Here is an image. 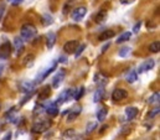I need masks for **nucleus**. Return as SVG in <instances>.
I'll list each match as a JSON object with an SVG mask.
<instances>
[{
  "label": "nucleus",
  "mask_w": 160,
  "mask_h": 140,
  "mask_svg": "<svg viewBox=\"0 0 160 140\" xmlns=\"http://www.w3.org/2000/svg\"><path fill=\"white\" fill-rule=\"evenodd\" d=\"M36 34H38V30H36V28L32 24H25L20 29V35H21V38L24 41L32 40L36 36Z\"/></svg>",
  "instance_id": "nucleus-1"
},
{
  "label": "nucleus",
  "mask_w": 160,
  "mask_h": 140,
  "mask_svg": "<svg viewBox=\"0 0 160 140\" xmlns=\"http://www.w3.org/2000/svg\"><path fill=\"white\" fill-rule=\"evenodd\" d=\"M51 127V120L48 119H43V120H39L35 122L32 125V132L34 133H43L45 130H47Z\"/></svg>",
  "instance_id": "nucleus-2"
},
{
  "label": "nucleus",
  "mask_w": 160,
  "mask_h": 140,
  "mask_svg": "<svg viewBox=\"0 0 160 140\" xmlns=\"http://www.w3.org/2000/svg\"><path fill=\"white\" fill-rule=\"evenodd\" d=\"M72 96H73V88L65 89V91L58 96V98H57L56 103H57V105L63 104V103H66V102L71 101V99H72Z\"/></svg>",
  "instance_id": "nucleus-3"
},
{
  "label": "nucleus",
  "mask_w": 160,
  "mask_h": 140,
  "mask_svg": "<svg viewBox=\"0 0 160 140\" xmlns=\"http://www.w3.org/2000/svg\"><path fill=\"white\" fill-rule=\"evenodd\" d=\"M65 77H66V72L63 70H58V72H57V73L53 76V78H52V87H53V88H58V87L61 86V83L63 82Z\"/></svg>",
  "instance_id": "nucleus-4"
},
{
  "label": "nucleus",
  "mask_w": 160,
  "mask_h": 140,
  "mask_svg": "<svg viewBox=\"0 0 160 140\" xmlns=\"http://www.w3.org/2000/svg\"><path fill=\"white\" fill-rule=\"evenodd\" d=\"M10 53H11V45H10L8 41H5V42L0 46V58H1V60L9 58Z\"/></svg>",
  "instance_id": "nucleus-5"
},
{
  "label": "nucleus",
  "mask_w": 160,
  "mask_h": 140,
  "mask_svg": "<svg viewBox=\"0 0 160 140\" xmlns=\"http://www.w3.org/2000/svg\"><path fill=\"white\" fill-rule=\"evenodd\" d=\"M86 12H87V9L84 6H80V8H76L72 12V19L75 21H81L84 16H86Z\"/></svg>",
  "instance_id": "nucleus-6"
},
{
  "label": "nucleus",
  "mask_w": 160,
  "mask_h": 140,
  "mask_svg": "<svg viewBox=\"0 0 160 140\" xmlns=\"http://www.w3.org/2000/svg\"><path fill=\"white\" fill-rule=\"evenodd\" d=\"M78 45H80V43H78V41H77V40L68 41V42H66V43H65V46H63V51H65L66 53L71 55V53H73V52L76 51V48H77V46H78Z\"/></svg>",
  "instance_id": "nucleus-7"
},
{
  "label": "nucleus",
  "mask_w": 160,
  "mask_h": 140,
  "mask_svg": "<svg viewBox=\"0 0 160 140\" xmlns=\"http://www.w3.org/2000/svg\"><path fill=\"white\" fill-rule=\"evenodd\" d=\"M35 87H36V83L35 81L31 82V81H25L21 83V92L24 93H31V92H35Z\"/></svg>",
  "instance_id": "nucleus-8"
},
{
  "label": "nucleus",
  "mask_w": 160,
  "mask_h": 140,
  "mask_svg": "<svg viewBox=\"0 0 160 140\" xmlns=\"http://www.w3.org/2000/svg\"><path fill=\"white\" fill-rule=\"evenodd\" d=\"M154 66H155L154 60H153V58H148L144 63H142V65H140V67H139V70H138V73H143V72H147V71L153 70V68H154Z\"/></svg>",
  "instance_id": "nucleus-9"
},
{
  "label": "nucleus",
  "mask_w": 160,
  "mask_h": 140,
  "mask_svg": "<svg viewBox=\"0 0 160 140\" xmlns=\"http://www.w3.org/2000/svg\"><path fill=\"white\" fill-rule=\"evenodd\" d=\"M125 97H127V92H125L124 89H122V88H117V89H114V91H113V93H112V99H113L114 102L123 101Z\"/></svg>",
  "instance_id": "nucleus-10"
},
{
  "label": "nucleus",
  "mask_w": 160,
  "mask_h": 140,
  "mask_svg": "<svg viewBox=\"0 0 160 140\" xmlns=\"http://www.w3.org/2000/svg\"><path fill=\"white\" fill-rule=\"evenodd\" d=\"M14 47H15V52L18 56H20L24 51V40L21 37H16L14 40Z\"/></svg>",
  "instance_id": "nucleus-11"
},
{
  "label": "nucleus",
  "mask_w": 160,
  "mask_h": 140,
  "mask_svg": "<svg viewBox=\"0 0 160 140\" xmlns=\"http://www.w3.org/2000/svg\"><path fill=\"white\" fill-rule=\"evenodd\" d=\"M50 94H51V87L50 86H45L40 91V93L38 94V99L39 101H45V99H47L50 97Z\"/></svg>",
  "instance_id": "nucleus-12"
},
{
  "label": "nucleus",
  "mask_w": 160,
  "mask_h": 140,
  "mask_svg": "<svg viewBox=\"0 0 160 140\" xmlns=\"http://www.w3.org/2000/svg\"><path fill=\"white\" fill-rule=\"evenodd\" d=\"M45 112H46L48 115H51V117H56V115L58 114V105H57L56 102H55V103H51V104L47 105V107L45 108Z\"/></svg>",
  "instance_id": "nucleus-13"
},
{
  "label": "nucleus",
  "mask_w": 160,
  "mask_h": 140,
  "mask_svg": "<svg viewBox=\"0 0 160 140\" xmlns=\"http://www.w3.org/2000/svg\"><path fill=\"white\" fill-rule=\"evenodd\" d=\"M137 115H138V109L135 107H127L125 108V117L128 120L134 119Z\"/></svg>",
  "instance_id": "nucleus-14"
},
{
  "label": "nucleus",
  "mask_w": 160,
  "mask_h": 140,
  "mask_svg": "<svg viewBox=\"0 0 160 140\" xmlns=\"http://www.w3.org/2000/svg\"><path fill=\"white\" fill-rule=\"evenodd\" d=\"M56 43V34L55 32H48L46 36V46L48 50H51Z\"/></svg>",
  "instance_id": "nucleus-15"
},
{
  "label": "nucleus",
  "mask_w": 160,
  "mask_h": 140,
  "mask_svg": "<svg viewBox=\"0 0 160 140\" xmlns=\"http://www.w3.org/2000/svg\"><path fill=\"white\" fill-rule=\"evenodd\" d=\"M81 110H82V108H81V107H76V108H73L71 112H68V115H67L66 120H67V122H73V120L78 117V114L81 113Z\"/></svg>",
  "instance_id": "nucleus-16"
},
{
  "label": "nucleus",
  "mask_w": 160,
  "mask_h": 140,
  "mask_svg": "<svg viewBox=\"0 0 160 140\" xmlns=\"http://www.w3.org/2000/svg\"><path fill=\"white\" fill-rule=\"evenodd\" d=\"M114 35H116V32L113 30H104L101 35L98 36V40L99 41H106V40H109V38L114 37Z\"/></svg>",
  "instance_id": "nucleus-17"
},
{
  "label": "nucleus",
  "mask_w": 160,
  "mask_h": 140,
  "mask_svg": "<svg viewBox=\"0 0 160 140\" xmlns=\"http://www.w3.org/2000/svg\"><path fill=\"white\" fill-rule=\"evenodd\" d=\"M107 113H108V109L106 107L98 109L97 110V119H98V122H103L106 119V117H107Z\"/></svg>",
  "instance_id": "nucleus-18"
},
{
  "label": "nucleus",
  "mask_w": 160,
  "mask_h": 140,
  "mask_svg": "<svg viewBox=\"0 0 160 140\" xmlns=\"http://www.w3.org/2000/svg\"><path fill=\"white\" fill-rule=\"evenodd\" d=\"M83 94H84V87H80V88H77V89H73L72 99H75V101H80Z\"/></svg>",
  "instance_id": "nucleus-19"
},
{
  "label": "nucleus",
  "mask_w": 160,
  "mask_h": 140,
  "mask_svg": "<svg viewBox=\"0 0 160 140\" xmlns=\"http://www.w3.org/2000/svg\"><path fill=\"white\" fill-rule=\"evenodd\" d=\"M34 62H35V56H34L32 53H30V55H28V56L25 57V60H24V66H25V67H32V66H34Z\"/></svg>",
  "instance_id": "nucleus-20"
},
{
  "label": "nucleus",
  "mask_w": 160,
  "mask_h": 140,
  "mask_svg": "<svg viewBox=\"0 0 160 140\" xmlns=\"http://www.w3.org/2000/svg\"><path fill=\"white\" fill-rule=\"evenodd\" d=\"M103 94H104V89H103V87H101L99 89H97L96 92H94V94H93V101L97 103V102H101L102 101V98H103Z\"/></svg>",
  "instance_id": "nucleus-21"
},
{
  "label": "nucleus",
  "mask_w": 160,
  "mask_h": 140,
  "mask_svg": "<svg viewBox=\"0 0 160 140\" xmlns=\"http://www.w3.org/2000/svg\"><path fill=\"white\" fill-rule=\"evenodd\" d=\"M138 79V73H137V71H130V73L129 74H127V77H125V81L128 82V83H134L135 81Z\"/></svg>",
  "instance_id": "nucleus-22"
},
{
  "label": "nucleus",
  "mask_w": 160,
  "mask_h": 140,
  "mask_svg": "<svg viewBox=\"0 0 160 140\" xmlns=\"http://www.w3.org/2000/svg\"><path fill=\"white\" fill-rule=\"evenodd\" d=\"M53 24V18L50 15V14H45L42 16V25L43 26H50Z\"/></svg>",
  "instance_id": "nucleus-23"
},
{
  "label": "nucleus",
  "mask_w": 160,
  "mask_h": 140,
  "mask_svg": "<svg viewBox=\"0 0 160 140\" xmlns=\"http://www.w3.org/2000/svg\"><path fill=\"white\" fill-rule=\"evenodd\" d=\"M130 36H132L130 32H123L120 36H118V38L116 40V42H117V43H123V42L128 41V40L130 38Z\"/></svg>",
  "instance_id": "nucleus-24"
},
{
  "label": "nucleus",
  "mask_w": 160,
  "mask_h": 140,
  "mask_svg": "<svg viewBox=\"0 0 160 140\" xmlns=\"http://www.w3.org/2000/svg\"><path fill=\"white\" fill-rule=\"evenodd\" d=\"M106 18H107V11L106 10H101L96 15V22H102V21L106 20Z\"/></svg>",
  "instance_id": "nucleus-25"
},
{
  "label": "nucleus",
  "mask_w": 160,
  "mask_h": 140,
  "mask_svg": "<svg viewBox=\"0 0 160 140\" xmlns=\"http://www.w3.org/2000/svg\"><path fill=\"white\" fill-rule=\"evenodd\" d=\"M159 98H160V93H159V92H155V93H153V96H150V97H149L148 103H149V104L159 103Z\"/></svg>",
  "instance_id": "nucleus-26"
},
{
  "label": "nucleus",
  "mask_w": 160,
  "mask_h": 140,
  "mask_svg": "<svg viewBox=\"0 0 160 140\" xmlns=\"http://www.w3.org/2000/svg\"><path fill=\"white\" fill-rule=\"evenodd\" d=\"M149 50H150L152 52H154V53L159 52V50H160V42H159V41H155V42H153V43L149 46Z\"/></svg>",
  "instance_id": "nucleus-27"
},
{
  "label": "nucleus",
  "mask_w": 160,
  "mask_h": 140,
  "mask_svg": "<svg viewBox=\"0 0 160 140\" xmlns=\"http://www.w3.org/2000/svg\"><path fill=\"white\" fill-rule=\"evenodd\" d=\"M84 48H86V45H84V43H82V45H78V46H77L76 51L73 52V53H75V57H76V58H78V57H80L81 53H82V52L84 51Z\"/></svg>",
  "instance_id": "nucleus-28"
},
{
  "label": "nucleus",
  "mask_w": 160,
  "mask_h": 140,
  "mask_svg": "<svg viewBox=\"0 0 160 140\" xmlns=\"http://www.w3.org/2000/svg\"><path fill=\"white\" fill-rule=\"evenodd\" d=\"M130 53V48L129 47H123V48H120L119 50V57H127L128 55Z\"/></svg>",
  "instance_id": "nucleus-29"
},
{
  "label": "nucleus",
  "mask_w": 160,
  "mask_h": 140,
  "mask_svg": "<svg viewBox=\"0 0 160 140\" xmlns=\"http://www.w3.org/2000/svg\"><path fill=\"white\" fill-rule=\"evenodd\" d=\"M94 129H97V123H89L87 125V129H86V133L87 134H91L94 132Z\"/></svg>",
  "instance_id": "nucleus-30"
},
{
  "label": "nucleus",
  "mask_w": 160,
  "mask_h": 140,
  "mask_svg": "<svg viewBox=\"0 0 160 140\" xmlns=\"http://www.w3.org/2000/svg\"><path fill=\"white\" fill-rule=\"evenodd\" d=\"M159 112H160V108H159V105H158V108H154V110L152 112V113H149V118H154L155 115H158L159 114Z\"/></svg>",
  "instance_id": "nucleus-31"
},
{
  "label": "nucleus",
  "mask_w": 160,
  "mask_h": 140,
  "mask_svg": "<svg viewBox=\"0 0 160 140\" xmlns=\"http://www.w3.org/2000/svg\"><path fill=\"white\" fill-rule=\"evenodd\" d=\"M63 137H68V138H72V137H75V132L73 130H67V132H65L63 133Z\"/></svg>",
  "instance_id": "nucleus-32"
},
{
  "label": "nucleus",
  "mask_w": 160,
  "mask_h": 140,
  "mask_svg": "<svg viewBox=\"0 0 160 140\" xmlns=\"http://www.w3.org/2000/svg\"><path fill=\"white\" fill-rule=\"evenodd\" d=\"M140 26H142V22H140V21H138V22L134 25L133 31H134V32H138V31H139V29H140Z\"/></svg>",
  "instance_id": "nucleus-33"
},
{
  "label": "nucleus",
  "mask_w": 160,
  "mask_h": 140,
  "mask_svg": "<svg viewBox=\"0 0 160 140\" xmlns=\"http://www.w3.org/2000/svg\"><path fill=\"white\" fill-rule=\"evenodd\" d=\"M42 108H43V107H42V105H36V107H35V110H34V114H35V115H36V114H38V113H39V114H40L41 112H42V110H41V109H42Z\"/></svg>",
  "instance_id": "nucleus-34"
},
{
  "label": "nucleus",
  "mask_w": 160,
  "mask_h": 140,
  "mask_svg": "<svg viewBox=\"0 0 160 140\" xmlns=\"http://www.w3.org/2000/svg\"><path fill=\"white\" fill-rule=\"evenodd\" d=\"M135 0H120V2L123 4V5H128V4H132V2H134Z\"/></svg>",
  "instance_id": "nucleus-35"
},
{
  "label": "nucleus",
  "mask_w": 160,
  "mask_h": 140,
  "mask_svg": "<svg viewBox=\"0 0 160 140\" xmlns=\"http://www.w3.org/2000/svg\"><path fill=\"white\" fill-rule=\"evenodd\" d=\"M109 45H111V43H109V42H108V43H106V45H104V46H103V47H102V53H104V52H106V51H107V48H108V47H109Z\"/></svg>",
  "instance_id": "nucleus-36"
},
{
  "label": "nucleus",
  "mask_w": 160,
  "mask_h": 140,
  "mask_svg": "<svg viewBox=\"0 0 160 140\" xmlns=\"http://www.w3.org/2000/svg\"><path fill=\"white\" fill-rule=\"evenodd\" d=\"M10 138H11V133H10V132H9V133H6V134L2 137V139L4 140H8V139H10Z\"/></svg>",
  "instance_id": "nucleus-37"
},
{
  "label": "nucleus",
  "mask_w": 160,
  "mask_h": 140,
  "mask_svg": "<svg viewBox=\"0 0 160 140\" xmlns=\"http://www.w3.org/2000/svg\"><path fill=\"white\" fill-rule=\"evenodd\" d=\"M4 10H5V6L4 5H0V20H1V16L4 14Z\"/></svg>",
  "instance_id": "nucleus-38"
},
{
  "label": "nucleus",
  "mask_w": 160,
  "mask_h": 140,
  "mask_svg": "<svg viewBox=\"0 0 160 140\" xmlns=\"http://www.w3.org/2000/svg\"><path fill=\"white\" fill-rule=\"evenodd\" d=\"M21 2H22V0H12V1H11L12 5H19V4H21Z\"/></svg>",
  "instance_id": "nucleus-39"
},
{
  "label": "nucleus",
  "mask_w": 160,
  "mask_h": 140,
  "mask_svg": "<svg viewBox=\"0 0 160 140\" xmlns=\"http://www.w3.org/2000/svg\"><path fill=\"white\" fill-rule=\"evenodd\" d=\"M58 62H66V57H60Z\"/></svg>",
  "instance_id": "nucleus-40"
},
{
  "label": "nucleus",
  "mask_w": 160,
  "mask_h": 140,
  "mask_svg": "<svg viewBox=\"0 0 160 140\" xmlns=\"http://www.w3.org/2000/svg\"><path fill=\"white\" fill-rule=\"evenodd\" d=\"M2 68H4V67H2V66H0V74H1V72H2Z\"/></svg>",
  "instance_id": "nucleus-41"
},
{
  "label": "nucleus",
  "mask_w": 160,
  "mask_h": 140,
  "mask_svg": "<svg viewBox=\"0 0 160 140\" xmlns=\"http://www.w3.org/2000/svg\"><path fill=\"white\" fill-rule=\"evenodd\" d=\"M9 1H10V2H11V1H12V0H9Z\"/></svg>",
  "instance_id": "nucleus-42"
}]
</instances>
